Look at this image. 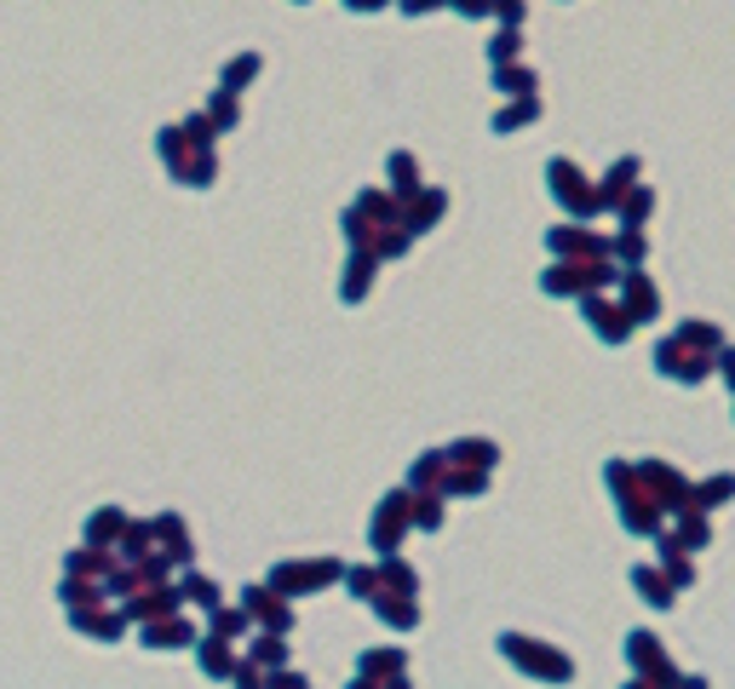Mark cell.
I'll return each instance as SVG.
<instances>
[{"label": "cell", "instance_id": "6", "mask_svg": "<svg viewBox=\"0 0 735 689\" xmlns=\"http://www.w3.org/2000/svg\"><path fill=\"white\" fill-rule=\"evenodd\" d=\"M546 178H551V190H558L575 213H598V190H586V178H581L575 161H551Z\"/></svg>", "mask_w": 735, "mask_h": 689}, {"label": "cell", "instance_id": "19", "mask_svg": "<svg viewBox=\"0 0 735 689\" xmlns=\"http://www.w3.org/2000/svg\"><path fill=\"white\" fill-rule=\"evenodd\" d=\"M379 615L391 621V626H414V621H420V610H414L408 598H379Z\"/></svg>", "mask_w": 735, "mask_h": 689}, {"label": "cell", "instance_id": "4", "mask_svg": "<svg viewBox=\"0 0 735 689\" xmlns=\"http://www.w3.org/2000/svg\"><path fill=\"white\" fill-rule=\"evenodd\" d=\"M500 650L512 655L523 673H540V678H569L575 666H569L563 655H551V650H535V638H500Z\"/></svg>", "mask_w": 735, "mask_h": 689}, {"label": "cell", "instance_id": "22", "mask_svg": "<svg viewBox=\"0 0 735 689\" xmlns=\"http://www.w3.org/2000/svg\"><path fill=\"white\" fill-rule=\"evenodd\" d=\"M523 121H535V104H518V110H500V115H495V127H500V133H512V127H523Z\"/></svg>", "mask_w": 735, "mask_h": 689}, {"label": "cell", "instance_id": "9", "mask_svg": "<svg viewBox=\"0 0 735 689\" xmlns=\"http://www.w3.org/2000/svg\"><path fill=\"white\" fill-rule=\"evenodd\" d=\"M632 586L644 592V603H649V610H672V603H678V586H672L661 569H644V563L632 569Z\"/></svg>", "mask_w": 735, "mask_h": 689}, {"label": "cell", "instance_id": "1", "mask_svg": "<svg viewBox=\"0 0 735 689\" xmlns=\"http://www.w3.org/2000/svg\"><path fill=\"white\" fill-rule=\"evenodd\" d=\"M609 489L621 494V523L632 535H661V505H656V494L638 483V472L632 465H609Z\"/></svg>", "mask_w": 735, "mask_h": 689}, {"label": "cell", "instance_id": "16", "mask_svg": "<svg viewBox=\"0 0 735 689\" xmlns=\"http://www.w3.org/2000/svg\"><path fill=\"white\" fill-rule=\"evenodd\" d=\"M615 253H621V265H626V271H632V265H644V259H649V241H644V230H632V225H626V230L615 236Z\"/></svg>", "mask_w": 735, "mask_h": 689}, {"label": "cell", "instance_id": "17", "mask_svg": "<svg viewBox=\"0 0 735 689\" xmlns=\"http://www.w3.org/2000/svg\"><path fill=\"white\" fill-rule=\"evenodd\" d=\"M368 276H374V253H357V259H351V271H345V299H351V305L362 299Z\"/></svg>", "mask_w": 735, "mask_h": 689}, {"label": "cell", "instance_id": "20", "mask_svg": "<svg viewBox=\"0 0 735 689\" xmlns=\"http://www.w3.org/2000/svg\"><path fill=\"white\" fill-rule=\"evenodd\" d=\"M454 460H465V465H495V449H488V442H454Z\"/></svg>", "mask_w": 735, "mask_h": 689}, {"label": "cell", "instance_id": "15", "mask_svg": "<svg viewBox=\"0 0 735 689\" xmlns=\"http://www.w3.org/2000/svg\"><path fill=\"white\" fill-rule=\"evenodd\" d=\"M248 610L264 621V626H276V632H288V610L271 598V592H248Z\"/></svg>", "mask_w": 735, "mask_h": 689}, {"label": "cell", "instance_id": "18", "mask_svg": "<svg viewBox=\"0 0 735 689\" xmlns=\"http://www.w3.org/2000/svg\"><path fill=\"white\" fill-rule=\"evenodd\" d=\"M391 185H397L402 196H414V190H420V167H414L408 155H391Z\"/></svg>", "mask_w": 735, "mask_h": 689}, {"label": "cell", "instance_id": "21", "mask_svg": "<svg viewBox=\"0 0 735 689\" xmlns=\"http://www.w3.org/2000/svg\"><path fill=\"white\" fill-rule=\"evenodd\" d=\"M712 374L735 391V344H719V351H712Z\"/></svg>", "mask_w": 735, "mask_h": 689}, {"label": "cell", "instance_id": "11", "mask_svg": "<svg viewBox=\"0 0 735 689\" xmlns=\"http://www.w3.org/2000/svg\"><path fill=\"white\" fill-rule=\"evenodd\" d=\"M615 208H621V225H632V230H638L644 218L656 213V190H649V185H632V190L615 201Z\"/></svg>", "mask_w": 735, "mask_h": 689}, {"label": "cell", "instance_id": "7", "mask_svg": "<svg viewBox=\"0 0 735 689\" xmlns=\"http://www.w3.org/2000/svg\"><path fill=\"white\" fill-rule=\"evenodd\" d=\"M586 322H591V334H598L603 344H626L632 339V328H638V322H632L626 311H615V305H603V299H586Z\"/></svg>", "mask_w": 735, "mask_h": 689}, {"label": "cell", "instance_id": "3", "mask_svg": "<svg viewBox=\"0 0 735 689\" xmlns=\"http://www.w3.org/2000/svg\"><path fill=\"white\" fill-rule=\"evenodd\" d=\"M632 472H638V483L649 494H656V505L661 512H689V505H696V489H689V483L672 472V465H661V460H644V465H632Z\"/></svg>", "mask_w": 735, "mask_h": 689}, {"label": "cell", "instance_id": "5", "mask_svg": "<svg viewBox=\"0 0 735 689\" xmlns=\"http://www.w3.org/2000/svg\"><path fill=\"white\" fill-rule=\"evenodd\" d=\"M621 288H626V305H621V311H626L632 322H656V316H661V288L644 276V265H632V271L621 276Z\"/></svg>", "mask_w": 735, "mask_h": 689}, {"label": "cell", "instance_id": "2", "mask_svg": "<svg viewBox=\"0 0 735 689\" xmlns=\"http://www.w3.org/2000/svg\"><path fill=\"white\" fill-rule=\"evenodd\" d=\"M656 368L672 385H701V379H712V351H696V344H684L672 334V339L656 344Z\"/></svg>", "mask_w": 735, "mask_h": 689}, {"label": "cell", "instance_id": "25", "mask_svg": "<svg viewBox=\"0 0 735 689\" xmlns=\"http://www.w3.org/2000/svg\"><path fill=\"white\" fill-rule=\"evenodd\" d=\"M351 592H357V598H368V592H374V575L357 569V575H351Z\"/></svg>", "mask_w": 735, "mask_h": 689}, {"label": "cell", "instance_id": "14", "mask_svg": "<svg viewBox=\"0 0 735 689\" xmlns=\"http://www.w3.org/2000/svg\"><path fill=\"white\" fill-rule=\"evenodd\" d=\"M678 339H684V344H696V351H719V344H724L719 322H701V316H689L684 328H678Z\"/></svg>", "mask_w": 735, "mask_h": 689}, {"label": "cell", "instance_id": "13", "mask_svg": "<svg viewBox=\"0 0 735 689\" xmlns=\"http://www.w3.org/2000/svg\"><path fill=\"white\" fill-rule=\"evenodd\" d=\"M678 540L689 546V552H701V546H712V523L701 505H689V512H678Z\"/></svg>", "mask_w": 735, "mask_h": 689}, {"label": "cell", "instance_id": "12", "mask_svg": "<svg viewBox=\"0 0 735 689\" xmlns=\"http://www.w3.org/2000/svg\"><path fill=\"white\" fill-rule=\"evenodd\" d=\"M735 500V472H712L701 489H696V505L701 512H719V505H730Z\"/></svg>", "mask_w": 735, "mask_h": 689}, {"label": "cell", "instance_id": "23", "mask_svg": "<svg viewBox=\"0 0 735 689\" xmlns=\"http://www.w3.org/2000/svg\"><path fill=\"white\" fill-rule=\"evenodd\" d=\"M500 87H512V92H528V87H535V75H528V70H506V64H500Z\"/></svg>", "mask_w": 735, "mask_h": 689}, {"label": "cell", "instance_id": "26", "mask_svg": "<svg viewBox=\"0 0 735 689\" xmlns=\"http://www.w3.org/2000/svg\"><path fill=\"white\" fill-rule=\"evenodd\" d=\"M730 397H735V391H730Z\"/></svg>", "mask_w": 735, "mask_h": 689}, {"label": "cell", "instance_id": "8", "mask_svg": "<svg viewBox=\"0 0 735 689\" xmlns=\"http://www.w3.org/2000/svg\"><path fill=\"white\" fill-rule=\"evenodd\" d=\"M626 655H632V666H638L644 678H678V666L661 655V638L656 632H632L626 638Z\"/></svg>", "mask_w": 735, "mask_h": 689}, {"label": "cell", "instance_id": "24", "mask_svg": "<svg viewBox=\"0 0 735 689\" xmlns=\"http://www.w3.org/2000/svg\"><path fill=\"white\" fill-rule=\"evenodd\" d=\"M512 52H518V35H500V40H495V64H506Z\"/></svg>", "mask_w": 735, "mask_h": 689}, {"label": "cell", "instance_id": "10", "mask_svg": "<svg viewBox=\"0 0 735 689\" xmlns=\"http://www.w3.org/2000/svg\"><path fill=\"white\" fill-rule=\"evenodd\" d=\"M638 173H644V167H638L632 155H626V161H615V167H609V178L598 185V208H615V201H621L632 185H638Z\"/></svg>", "mask_w": 735, "mask_h": 689}]
</instances>
